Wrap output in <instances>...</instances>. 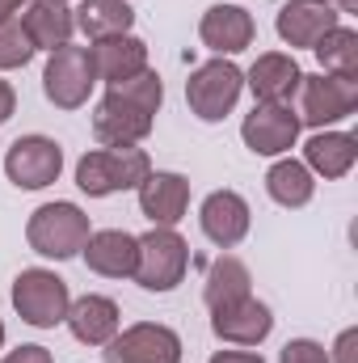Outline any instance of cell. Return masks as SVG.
<instances>
[{
    "instance_id": "9c48e42d",
    "label": "cell",
    "mask_w": 358,
    "mask_h": 363,
    "mask_svg": "<svg viewBox=\"0 0 358 363\" xmlns=\"http://www.w3.org/2000/svg\"><path fill=\"white\" fill-rule=\"evenodd\" d=\"M64 169V148L51 135H21L4 152V174L17 190H42L59 178Z\"/></svg>"
},
{
    "instance_id": "7c38bea8",
    "label": "cell",
    "mask_w": 358,
    "mask_h": 363,
    "mask_svg": "<svg viewBox=\"0 0 358 363\" xmlns=\"http://www.w3.org/2000/svg\"><path fill=\"white\" fill-rule=\"evenodd\" d=\"M198 224H202V233H207L211 245L232 250V245H241L249 237L253 216H249V203L236 190H211L202 199V207H198Z\"/></svg>"
},
{
    "instance_id": "4316f807",
    "label": "cell",
    "mask_w": 358,
    "mask_h": 363,
    "mask_svg": "<svg viewBox=\"0 0 358 363\" xmlns=\"http://www.w3.org/2000/svg\"><path fill=\"white\" fill-rule=\"evenodd\" d=\"M34 60V43L25 38V30H21V21H4L0 26V68L8 72V68H25Z\"/></svg>"
},
{
    "instance_id": "7a4b0ae2",
    "label": "cell",
    "mask_w": 358,
    "mask_h": 363,
    "mask_svg": "<svg viewBox=\"0 0 358 363\" xmlns=\"http://www.w3.org/2000/svg\"><path fill=\"white\" fill-rule=\"evenodd\" d=\"M89 233H93L89 216H85L76 203H42V207L30 216V224H25L30 250L42 254V258H55V262L76 258V254L85 250Z\"/></svg>"
},
{
    "instance_id": "d590c367",
    "label": "cell",
    "mask_w": 358,
    "mask_h": 363,
    "mask_svg": "<svg viewBox=\"0 0 358 363\" xmlns=\"http://www.w3.org/2000/svg\"><path fill=\"white\" fill-rule=\"evenodd\" d=\"M55 4H68V0H55Z\"/></svg>"
},
{
    "instance_id": "8992f818",
    "label": "cell",
    "mask_w": 358,
    "mask_h": 363,
    "mask_svg": "<svg viewBox=\"0 0 358 363\" xmlns=\"http://www.w3.org/2000/svg\"><path fill=\"white\" fill-rule=\"evenodd\" d=\"M241 89H245V72L232 64V60H211L202 68L190 72L185 81V101L190 110L202 118V123H219L232 114V106L241 101Z\"/></svg>"
},
{
    "instance_id": "d6a6232c",
    "label": "cell",
    "mask_w": 358,
    "mask_h": 363,
    "mask_svg": "<svg viewBox=\"0 0 358 363\" xmlns=\"http://www.w3.org/2000/svg\"><path fill=\"white\" fill-rule=\"evenodd\" d=\"M21 4H25V0H0V26H4V21H13V17L21 13Z\"/></svg>"
},
{
    "instance_id": "e0dca14e",
    "label": "cell",
    "mask_w": 358,
    "mask_h": 363,
    "mask_svg": "<svg viewBox=\"0 0 358 363\" xmlns=\"http://www.w3.org/2000/svg\"><path fill=\"white\" fill-rule=\"evenodd\" d=\"M253 34H258V26H253V17H249L241 4H211V9L202 13V21H198V38H202V47H211L215 55H236V51H245V47L253 43Z\"/></svg>"
},
{
    "instance_id": "e575fe53",
    "label": "cell",
    "mask_w": 358,
    "mask_h": 363,
    "mask_svg": "<svg viewBox=\"0 0 358 363\" xmlns=\"http://www.w3.org/2000/svg\"><path fill=\"white\" fill-rule=\"evenodd\" d=\"M0 347H4V321H0Z\"/></svg>"
},
{
    "instance_id": "836d02e7",
    "label": "cell",
    "mask_w": 358,
    "mask_h": 363,
    "mask_svg": "<svg viewBox=\"0 0 358 363\" xmlns=\"http://www.w3.org/2000/svg\"><path fill=\"white\" fill-rule=\"evenodd\" d=\"M337 13H358V0H329Z\"/></svg>"
},
{
    "instance_id": "ac0fdd59",
    "label": "cell",
    "mask_w": 358,
    "mask_h": 363,
    "mask_svg": "<svg viewBox=\"0 0 358 363\" xmlns=\"http://www.w3.org/2000/svg\"><path fill=\"white\" fill-rule=\"evenodd\" d=\"M135 190H139V211L156 228H173L185 216V207H190V182L181 178V174L156 169V174H148V178L139 182Z\"/></svg>"
},
{
    "instance_id": "5b68a950",
    "label": "cell",
    "mask_w": 358,
    "mask_h": 363,
    "mask_svg": "<svg viewBox=\"0 0 358 363\" xmlns=\"http://www.w3.org/2000/svg\"><path fill=\"white\" fill-rule=\"evenodd\" d=\"M190 271V245L173 228H156L139 237V262H135V283L144 291H173Z\"/></svg>"
},
{
    "instance_id": "603a6c76",
    "label": "cell",
    "mask_w": 358,
    "mask_h": 363,
    "mask_svg": "<svg viewBox=\"0 0 358 363\" xmlns=\"http://www.w3.org/2000/svg\"><path fill=\"white\" fill-rule=\"evenodd\" d=\"M245 296H253V274H249V267H245L241 258H232V254H219V258L207 267V279H202V300H207V308L215 313V308H228V304H236V300H245Z\"/></svg>"
},
{
    "instance_id": "f1b7e54d",
    "label": "cell",
    "mask_w": 358,
    "mask_h": 363,
    "mask_svg": "<svg viewBox=\"0 0 358 363\" xmlns=\"http://www.w3.org/2000/svg\"><path fill=\"white\" fill-rule=\"evenodd\" d=\"M329 363H358V330H342L333 351H329Z\"/></svg>"
},
{
    "instance_id": "4fadbf2b",
    "label": "cell",
    "mask_w": 358,
    "mask_h": 363,
    "mask_svg": "<svg viewBox=\"0 0 358 363\" xmlns=\"http://www.w3.org/2000/svg\"><path fill=\"white\" fill-rule=\"evenodd\" d=\"M278 38L287 47H316L333 26H342V13L329 4V0H287L278 9Z\"/></svg>"
},
{
    "instance_id": "d4e9b609",
    "label": "cell",
    "mask_w": 358,
    "mask_h": 363,
    "mask_svg": "<svg viewBox=\"0 0 358 363\" xmlns=\"http://www.w3.org/2000/svg\"><path fill=\"white\" fill-rule=\"evenodd\" d=\"M266 190L278 207H308L312 194H316V178L308 174L304 161H291V157H287V161H274V165H270Z\"/></svg>"
},
{
    "instance_id": "277c9868",
    "label": "cell",
    "mask_w": 358,
    "mask_h": 363,
    "mask_svg": "<svg viewBox=\"0 0 358 363\" xmlns=\"http://www.w3.org/2000/svg\"><path fill=\"white\" fill-rule=\"evenodd\" d=\"M68 304H72V291L55 271L30 267L13 279V308L34 330H55L68 317Z\"/></svg>"
},
{
    "instance_id": "2e32d148",
    "label": "cell",
    "mask_w": 358,
    "mask_h": 363,
    "mask_svg": "<svg viewBox=\"0 0 358 363\" xmlns=\"http://www.w3.org/2000/svg\"><path fill=\"white\" fill-rule=\"evenodd\" d=\"M81 254H85V267L101 279H131L139 262V237L122 228H101V233H89Z\"/></svg>"
},
{
    "instance_id": "4dcf8cb0",
    "label": "cell",
    "mask_w": 358,
    "mask_h": 363,
    "mask_svg": "<svg viewBox=\"0 0 358 363\" xmlns=\"http://www.w3.org/2000/svg\"><path fill=\"white\" fill-rule=\"evenodd\" d=\"M211 363H266L262 355H253V351H215Z\"/></svg>"
},
{
    "instance_id": "484cf974",
    "label": "cell",
    "mask_w": 358,
    "mask_h": 363,
    "mask_svg": "<svg viewBox=\"0 0 358 363\" xmlns=\"http://www.w3.org/2000/svg\"><path fill=\"white\" fill-rule=\"evenodd\" d=\"M316 60L329 77H342V81H358V34L350 26H333L316 47Z\"/></svg>"
},
{
    "instance_id": "ba28073f",
    "label": "cell",
    "mask_w": 358,
    "mask_h": 363,
    "mask_svg": "<svg viewBox=\"0 0 358 363\" xmlns=\"http://www.w3.org/2000/svg\"><path fill=\"white\" fill-rule=\"evenodd\" d=\"M299 123L316 127V131H329L333 123L350 118L358 110V81H342V77H329V72H316V77H304L299 81Z\"/></svg>"
},
{
    "instance_id": "5bb4252c",
    "label": "cell",
    "mask_w": 358,
    "mask_h": 363,
    "mask_svg": "<svg viewBox=\"0 0 358 363\" xmlns=\"http://www.w3.org/2000/svg\"><path fill=\"white\" fill-rule=\"evenodd\" d=\"M211 330H215V338H224L232 347H258V342H266L270 330H274V313L262 300L245 296V300H236L228 308H215L211 313Z\"/></svg>"
},
{
    "instance_id": "1f68e13d",
    "label": "cell",
    "mask_w": 358,
    "mask_h": 363,
    "mask_svg": "<svg viewBox=\"0 0 358 363\" xmlns=\"http://www.w3.org/2000/svg\"><path fill=\"white\" fill-rule=\"evenodd\" d=\"M13 106H17V93H13V85H8V81H0V127L13 118Z\"/></svg>"
},
{
    "instance_id": "30bf717a",
    "label": "cell",
    "mask_w": 358,
    "mask_h": 363,
    "mask_svg": "<svg viewBox=\"0 0 358 363\" xmlns=\"http://www.w3.org/2000/svg\"><path fill=\"white\" fill-rule=\"evenodd\" d=\"M105 363H181V338L169 325L139 321L105 342Z\"/></svg>"
},
{
    "instance_id": "ffe728a7",
    "label": "cell",
    "mask_w": 358,
    "mask_h": 363,
    "mask_svg": "<svg viewBox=\"0 0 358 363\" xmlns=\"http://www.w3.org/2000/svg\"><path fill=\"white\" fill-rule=\"evenodd\" d=\"M64 321H68L72 338L85 342V347H105L122 330V313H118V304L110 296H81V300H72Z\"/></svg>"
},
{
    "instance_id": "9a60e30c",
    "label": "cell",
    "mask_w": 358,
    "mask_h": 363,
    "mask_svg": "<svg viewBox=\"0 0 358 363\" xmlns=\"http://www.w3.org/2000/svg\"><path fill=\"white\" fill-rule=\"evenodd\" d=\"M89 55H93V72H97V81H105L110 89L122 85V81H131V77H139V72H148V43L135 38V34L101 38V43H93L89 47Z\"/></svg>"
},
{
    "instance_id": "7402d4cb",
    "label": "cell",
    "mask_w": 358,
    "mask_h": 363,
    "mask_svg": "<svg viewBox=\"0 0 358 363\" xmlns=\"http://www.w3.org/2000/svg\"><path fill=\"white\" fill-rule=\"evenodd\" d=\"M21 30H25V38L34 43V51H59V47L72 43L76 21H72V13H68L64 4H55V0H34V4H25V13H21Z\"/></svg>"
},
{
    "instance_id": "8fae6325",
    "label": "cell",
    "mask_w": 358,
    "mask_h": 363,
    "mask_svg": "<svg viewBox=\"0 0 358 363\" xmlns=\"http://www.w3.org/2000/svg\"><path fill=\"white\" fill-rule=\"evenodd\" d=\"M299 127L304 123H299V114L291 106H282V101H258L253 114H245V123H241V140L258 157H282V152L295 148Z\"/></svg>"
},
{
    "instance_id": "f546056e",
    "label": "cell",
    "mask_w": 358,
    "mask_h": 363,
    "mask_svg": "<svg viewBox=\"0 0 358 363\" xmlns=\"http://www.w3.org/2000/svg\"><path fill=\"white\" fill-rule=\"evenodd\" d=\"M0 363H55V359H51L47 347H17V351H8Z\"/></svg>"
},
{
    "instance_id": "3957f363",
    "label": "cell",
    "mask_w": 358,
    "mask_h": 363,
    "mask_svg": "<svg viewBox=\"0 0 358 363\" xmlns=\"http://www.w3.org/2000/svg\"><path fill=\"white\" fill-rule=\"evenodd\" d=\"M148 174H152V161L144 148H93L76 161V186L89 199L135 190Z\"/></svg>"
},
{
    "instance_id": "d6986e66",
    "label": "cell",
    "mask_w": 358,
    "mask_h": 363,
    "mask_svg": "<svg viewBox=\"0 0 358 363\" xmlns=\"http://www.w3.org/2000/svg\"><path fill=\"white\" fill-rule=\"evenodd\" d=\"M299 81H304V72H299L295 55H282V51L258 55L253 68L245 72V85L253 89L258 101H282V106H291V97L299 93Z\"/></svg>"
},
{
    "instance_id": "6da1fadb",
    "label": "cell",
    "mask_w": 358,
    "mask_h": 363,
    "mask_svg": "<svg viewBox=\"0 0 358 363\" xmlns=\"http://www.w3.org/2000/svg\"><path fill=\"white\" fill-rule=\"evenodd\" d=\"M161 101H165V85H161V77L152 68L122 81V85H114L93 110V140L101 148H135V144H144L152 135Z\"/></svg>"
},
{
    "instance_id": "52a82bcc",
    "label": "cell",
    "mask_w": 358,
    "mask_h": 363,
    "mask_svg": "<svg viewBox=\"0 0 358 363\" xmlns=\"http://www.w3.org/2000/svg\"><path fill=\"white\" fill-rule=\"evenodd\" d=\"M93 85H97V72H93V55L89 47H59L51 51L47 68H42V93L51 106L59 110H81L89 101Z\"/></svg>"
},
{
    "instance_id": "cb8c5ba5",
    "label": "cell",
    "mask_w": 358,
    "mask_h": 363,
    "mask_svg": "<svg viewBox=\"0 0 358 363\" xmlns=\"http://www.w3.org/2000/svg\"><path fill=\"white\" fill-rule=\"evenodd\" d=\"M72 21L85 30L89 43H101V38H114V34H131L135 9L127 0H81Z\"/></svg>"
},
{
    "instance_id": "44dd1931",
    "label": "cell",
    "mask_w": 358,
    "mask_h": 363,
    "mask_svg": "<svg viewBox=\"0 0 358 363\" xmlns=\"http://www.w3.org/2000/svg\"><path fill=\"white\" fill-rule=\"evenodd\" d=\"M358 161V140L350 131H316L308 144H304V165L312 178L337 182L354 169Z\"/></svg>"
},
{
    "instance_id": "83f0119b",
    "label": "cell",
    "mask_w": 358,
    "mask_h": 363,
    "mask_svg": "<svg viewBox=\"0 0 358 363\" xmlns=\"http://www.w3.org/2000/svg\"><path fill=\"white\" fill-rule=\"evenodd\" d=\"M278 363H329V351L321 342H312V338H291L282 347Z\"/></svg>"
}]
</instances>
